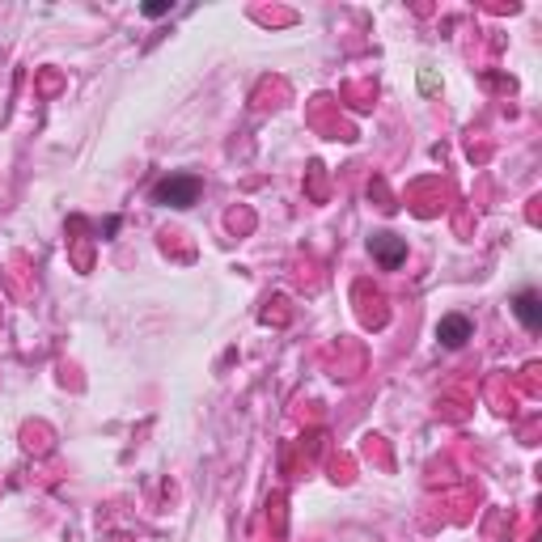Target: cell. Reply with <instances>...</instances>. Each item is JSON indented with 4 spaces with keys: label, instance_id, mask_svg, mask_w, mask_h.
<instances>
[{
    "label": "cell",
    "instance_id": "obj_1",
    "mask_svg": "<svg viewBox=\"0 0 542 542\" xmlns=\"http://www.w3.org/2000/svg\"><path fill=\"white\" fill-rule=\"evenodd\" d=\"M195 199H199V178L191 174H170L153 187V204L161 208H191Z\"/></svg>",
    "mask_w": 542,
    "mask_h": 542
},
{
    "label": "cell",
    "instance_id": "obj_2",
    "mask_svg": "<svg viewBox=\"0 0 542 542\" xmlns=\"http://www.w3.org/2000/svg\"><path fill=\"white\" fill-rule=\"evenodd\" d=\"M368 254L382 263V267H399L406 259V237H394V233H373L368 237Z\"/></svg>",
    "mask_w": 542,
    "mask_h": 542
},
{
    "label": "cell",
    "instance_id": "obj_3",
    "mask_svg": "<svg viewBox=\"0 0 542 542\" xmlns=\"http://www.w3.org/2000/svg\"><path fill=\"white\" fill-rule=\"evenodd\" d=\"M470 335H475V327H470V318H462V314H445V318L437 322V339H441L449 352L462 348Z\"/></svg>",
    "mask_w": 542,
    "mask_h": 542
},
{
    "label": "cell",
    "instance_id": "obj_4",
    "mask_svg": "<svg viewBox=\"0 0 542 542\" xmlns=\"http://www.w3.org/2000/svg\"><path fill=\"white\" fill-rule=\"evenodd\" d=\"M513 314L522 318V327L525 330H538L542 327V297L534 289H525L513 297Z\"/></svg>",
    "mask_w": 542,
    "mask_h": 542
},
{
    "label": "cell",
    "instance_id": "obj_5",
    "mask_svg": "<svg viewBox=\"0 0 542 542\" xmlns=\"http://www.w3.org/2000/svg\"><path fill=\"white\" fill-rule=\"evenodd\" d=\"M170 13V0H153V4H144V18H166Z\"/></svg>",
    "mask_w": 542,
    "mask_h": 542
}]
</instances>
